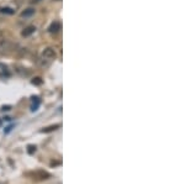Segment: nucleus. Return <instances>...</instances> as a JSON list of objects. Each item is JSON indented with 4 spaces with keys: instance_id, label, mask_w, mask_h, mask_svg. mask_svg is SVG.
Wrapping results in <instances>:
<instances>
[{
    "instance_id": "6",
    "label": "nucleus",
    "mask_w": 185,
    "mask_h": 184,
    "mask_svg": "<svg viewBox=\"0 0 185 184\" xmlns=\"http://www.w3.org/2000/svg\"><path fill=\"white\" fill-rule=\"evenodd\" d=\"M0 13L11 15V14H14V10H13V9H10V8H2V9H0Z\"/></svg>"
},
{
    "instance_id": "3",
    "label": "nucleus",
    "mask_w": 185,
    "mask_h": 184,
    "mask_svg": "<svg viewBox=\"0 0 185 184\" xmlns=\"http://www.w3.org/2000/svg\"><path fill=\"white\" fill-rule=\"evenodd\" d=\"M59 30H60V24H59L58 21H56V22H53V24L49 26L48 31H49V32H57V31H59Z\"/></svg>"
},
{
    "instance_id": "2",
    "label": "nucleus",
    "mask_w": 185,
    "mask_h": 184,
    "mask_svg": "<svg viewBox=\"0 0 185 184\" xmlns=\"http://www.w3.org/2000/svg\"><path fill=\"white\" fill-rule=\"evenodd\" d=\"M36 31V27L35 26H27L25 30H24V31H22V36L24 37H27V36H30V35H32L34 32Z\"/></svg>"
},
{
    "instance_id": "1",
    "label": "nucleus",
    "mask_w": 185,
    "mask_h": 184,
    "mask_svg": "<svg viewBox=\"0 0 185 184\" xmlns=\"http://www.w3.org/2000/svg\"><path fill=\"white\" fill-rule=\"evenodd\" d=\"M42 56H43V58H45V59L51 61V59H53V58H56V57H57V53H56V51H54L53 48L47 47V48H45V50H43Z\"/></svg>"
},
{
    "instance_id": "5",
    "label": "nucleus",
    "mask_w": 185,
    "mask_h": 184,
    "mask_svg": "<svg viewBox=\"0 0 185 184\" xmlns=\"http://www.w3.org/2000/svg\"><path fill=\"white\" fill-rule=\"evenodd\" d=\"M11 46V42L9 40H2L0 41V47L3 50H9V47Z\"/></svg>"
},
{
    "instance_id": "4",
    "label": "nucleus",
    "mask_w": 185,
    "mask_h": 184,
    "mask_svg": "<svg viewBox=\"0 0 185 184\" xmlns=\"http://www.w3.org/2000/svg\"><path fill=\"white\" fill-rule=\"evenodd\" d=\"M34 14H35V9H34V8H28V9H26L25 11H22L21 16H22V17H30V16H32Z\"/></svg>"
},
{
    "instance_id": "9",
    "label": "nucleus",
    "mask_w": 185,
    "mask_h": 184,
    "mask_svg": "<svg viewBox=\"0 0 185 184\" xmlns=\"http://www.w3.org/2000/svg\"><path fill=\"white\" fill-rule=\"evenodd\" d=\"M2 36H3V32H2V31H0V37H2Z\"/></svg>"
},
{
    "instance_id": "8",
    "label": "nucleus",
    "mask_w": 185,
    "mask_h": 184,
    "mask_svg": "<svg viewBox=\"0 0 185 184\" xmlns=\"http://www.w3.org/2000/svg\"><path fill=\"white\" fill-rule=\"evenodd\" d=\"M38 2H41V0H32V3H38Z\"/></svg>"
},
{
    "instance_id": "7",
    "label": "nucleus",
    "mask_w": 185,
    "mask_h": 184,
    "mask_svg": "<svg viewBox=\"0 0 185 184\" xmlns=\"http://www.w3.org/2000/svg\"><path fill=\"white\" fill-rule=\"evenodd\" d=\"M32 83H34V84H41V83H42V79L37 77V78H35V79H32Z\"/></svg>"
}]
</instances>
